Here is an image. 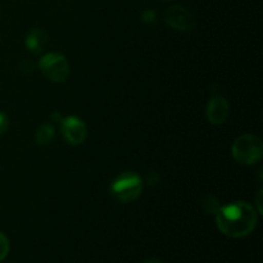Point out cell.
<instances>
[{
    "mask_svg": "<svg viewBox=\"0 0 263 263\" xmlns=\"http://www.w3.org/2000/svg\"><path fill=\"white\" fill-rule=\"evenodd\" d=\"M49 43V35L44 28L33 27L25 37V45L32 54H41Z\"/></svg>",
    "mask_w": 263,
    "mask_h": 263,
    "instance_id": "obj_8",
    "label": "cell"
},
{
    "mask_svg": "<svg viewBox=\"0 0 263 263\" xmlns=\"http://www.w3.org/2000/svg\"><path fill=\"white\" fill-rule=\"evenodd\" d=\"M229 112H230V105H229L226 98L215 95L208 102L205 115H207V120L211 125L220 126L226 122L229 117Z\"/></svg>",
    "mask_w": 263,
    "mask_h": 263,
    "instance_id": "obj_7",
    "label": "cell"
},
{
    "mask_svg": "<svg viewBox=\"0 0 263 263\" xmlns=\"http://www.w3.org/2000/svg\"><path fill=\"white\" fill-rule=\"evenodd\" d=\"M39 69L51 82L62 84L69 76V63L59 53H48L39 61Z\"/></svg>",
    "mask_w": 263,
    "mask_h": 263,
    "instance_id": "obj_4",
    "label": "cell"
},
{
    "mask_svg": "<svg viewBox=\"0 0 263 263\" xmlns=\"http://www.w3.org/2000/svg\"><path fill=\"white\" fill-rule=\"evenodd\" d=\"M55 136V130H54L51 123H43L35 133V141L37 145L46 146L53 141Z\"/></svg>",
    "mask_w": 263,
    "mask_h": 263,
    "instance_id": "obj_9",
    "label": "cell"
},
{
    "mask_svg": "<svg viewBox=\"0 0 263 263\" xmlns=\"http://www.w3.org/2000/svg\"><path fill=\"white\" fill-rule=\"evenodd\" d=\"M62 135L71 145H81L87 138V126L81 118L76 116L64 117L61 123Z\"/></svg>",
    "mask_w": 263,
    "mask_h": 263,
    "instance_id": "obj_6",
    "label": "cell"
},
{
    "mask_svg": "<svg viewBox=\"0 0 263 263\" xmlns=\"http://www.w3.org/2000/svg\"><path fill=\"white\" fill-rule=\"evenodd\" d=\"M144 263H163L162 261H159V259H156V258H152V259H148V261H145Z\"/></svg>",
    "mask_w": 263,
    "mask_h": 263,
    "instance_id": "obj_14",
    "label": "cell"
},
{
    "mask_svg": "<svg viewBox=\"0 0 263 263\" xmlns=\"http://www.w3.org/2000/svg\"><path fill=\"white\" fill-rule=\"evenodd\" d=\"M110 195L120 203H133L143 192V180L136 172L126 171L118 175L110 184Z\"/></svg>",
    "mask_w": 263,
    "mask_h": 263,
    "instance_id": "obj_3",
    "label": "cell"
},
{
    "mask_svg": "<svg viewBox=\"0 0 263 263\" xmlns=\"http://www.w3.org/2000/svg\"><path fill=\"white\" fill-rule=\"evenodd\" d=\"M258 212L247 202H233L216 213V223L223 235L239 239L248 236L256 229Z\"/></svg>",
    "mask_w": 263,
    "mask_h": 263,
    "instance_id": "obj_1",
    "label": "cell"
},
{
    "mask_svg": "<svg viewBox=\"0 0 263 263\" xmlns=\"http://www.w3.org/2000/svg\"><path fill=\"white\" fill-rule=\"evenodd\" d=\"M164 22L168 27L180 32H189L195 26L192 13L181 5H172L167 8L164 12Z\"/></svg>",
    "mask_w": 263,
    "mask_h": 263,
    "instance_id": "obj_5",
    "label": "cell"
},
{
    "mask_svg": "<svg viewBox=\"0 0 263 263\" xmlns=\"http://www.w3.org/2000/svg\"><path fill=\"white\" fill-rule=\"evenodd\" d=\"M231 156L234 161L243 166L258 163L263 157V143L261 138L253 134L240 135L231 146Z\"/></svg>",
    "mask_w": 263,
    "mask_h": 263,
    "instance_id": "obj_2",
    "label": "cell"
},
{
    "mask_svg": "<svg viewBox=\"0 0 263 263\" xmlns=\"http://www.w3.org/2000/svg\"><path fill=\"white\" fill-rule=\"evenodd\" d=\"M8 127H9V118L5 113L0 112V136L7 133Z\"/></svg>",
    "mask_w": 263,
    "mask_h": 263,
    "instance_id": "obj_13",
    "label": "cell"
},
{
    "mask_svg": "<svg viewBox=\"0 0 263 263\" xmlns=\"http://www.w3.org/2000/svg\"><path fill=\"white\" fill-rule=\"evenodd\" d=\"M141 20H143V22L148 23V25H153V23L157 22V12L154 9L145 10L141 15Z\"/></svg>",
    "mask_w": 263,
    "mask_h": 263,
    "instance_id": "obj_12",
    "label": "cell"
},
{
    "mask_svg": "<svg viewBox=\"0 0 263 263\" xmlns=\"http://www.w3.org/2000/svg\"><path fill=\"white\" fill-rule=\"evenodd\" d=\"M221 207H222V205L220 204L217 198L213 197V195H207V197L203 198L202 208L205 213H208V215H216V213L220 211Z\"/></svg>",
    "mask_w": 263,
    "mask_h": 263,
    "instance_id": "obj_10",
    "label": "cell"
},
{
    "mask_svg": "<svg viewBox=\"0 0 263 263\" xmlns=\"http://www.w3.org/2000/svg\"><path fill=\"white\" fill-rule=\"evenodd\" d=\"M9 253V240L7 236L0 231V262L5 258Z\"/></svg>",
    "mask_w": 263,
    "mask_h": 263,
    "instance_id": "obj_11",
    "label": "cell"
}]
</instances>
